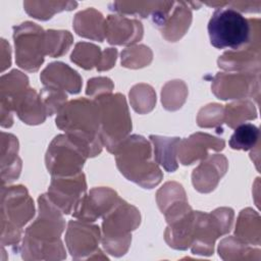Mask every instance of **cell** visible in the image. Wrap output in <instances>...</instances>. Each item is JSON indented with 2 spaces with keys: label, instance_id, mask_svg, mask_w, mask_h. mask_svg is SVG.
Instances as JSON below:
<instances>
[{
  "label": "cell",
  "instance_id": "cell-1",
  "mask_svg": "<svg viewBox=\"0 0 261 261\" xmlns=\"http://www.w3.org/2000/svg\"><path fill=\"white\" fill-rule=\"evenodd\" d=\"M39 216L25 229L22 258L25 260H61L66 257L60 241L65 222L60 209L48 195L38 199Z\"/></svg>",
  "mask_w": 261,
  "mask_h": 261
},
{
  "label": "cell",
  "instance_id": "cell-2",
  "mask_svg": "<svg viewBox=\"0 0 261 261\" xmlns=\"http://www.w3.org/2000/svg\"><path fill=\"white\" fill-rule=\"evenodd\" d=\"M56 125L65 132L87 154L97 156L103 147L100 138L99 111L95 101L85 98L65 103L57 112Z\"/></svg>",
  "mask_w": 261,
  "mask_h": 261
},
{
  "label": "cell",
  "instance_id": "cell-3",
  "mask_svg": "<svg viewBox=\"0 0 261 261\" xmlns=\"http://www.w3.org/2000/svg\"><path fill=\"white\" fill-rule=\"evenodd\" d=\"M120 172L142 188L152 189L162 179V172L152 157L150 143L142 136L126 137L113 153Z\"/></svg>",
  "mask_w": 261,
  "mask_h": 261
},
{
  "label": "cell",
  "instance_id": "cell-4",
  "mask_svg": "<svg viewBox=\"0 0 261 261\" xmlns=\"http://www.w3.org/2000/svg\"><path fill=\"white\" fill-rule=\"evenodd\" d=\"M259 32V19H247L231 7L216 8L208 23L210 43L217 49L239 50L260 40Z\"/></svg>",
  "mask_w": 261,
  "mask_h": 261
},
{
  "label": "cell",
  "instance_id": "cell-5",
  "mask_svg": "<svg viewBox=\"0 0 261 261\" xmlns=\"http://www.w3.org/2000/svg\"><path fill=\"white\" fill-rule=\"evenodd\" d=\"M99 111L100 138L103 146L114 153L119 144L128 137L132 119L123 95L104 94L94 99Z\"/></svg>",
  "mask_w": 261,
  "mask_h": 261
},
{
  "label": "cell",
  "instance_id": "cell-6",
  "mask_svg": "<svg viewBox=\"0 0 261 261\" xmlns=\"http://www.w3.org/2000/svg\"><path fill=\"white\" fill-rule=\"evenodd\" d=\"M103 217L102 245L104 249L116 257L125 254L132 241L130 231L136 229L141 221L139 210L119 199Z\"/></svg>",
  "mask_w": 261,
  "mask_h": 261
},
{
  "label": "cell",
  "instance_id": "cell-7",
  "mask_svg": "<svg viewBox=\"0 0 261 261\" xmlns=\"http://www.w3.org/2000/svg\"><path fill=\"white\" fill-rule=\"evenodd\" d=\"M34 202L22 186L2 188V244L17 245L21 227L34 216Z\"/></svg>",
  "mask_w": 261,
  "mask_h": 261
},
{
  "label": "cell",
  "instance_id": "cell-8",
  "mask_svg": "<svg viewBox=\"0 0 261 261\" xmlns=\"http://www.w3.org/2000/svg\"><path fill=\"white\" fill-rule=\"evenodd\" d=\"M232 219L233 211L230 208H218L210 214L195 211L192 253L205 256L213 254L215 240L230 230Z\"/></svg>",
  "mask_w": 261,
  "mask_h": 261
},
{
  "label": "cell",
  "instance_id": "cell-9",
  "mask_svg": "<svg viewBox=\"0 0 261 261\" xmlns=\"http://www.w3.org/2000/svg\"><path fill=\"white\" fill-rule=\"evenodd\" d=\"M85 151L68 136L59 135L46 154V166L52 176H71L81 173L86 159Z\"/></svg>",
  "mask_w": 261,
  "mask_h": 261
},
{
  "label": "cell",
  "instance_id": "cell-10",
  "mask_svg": "<svg viewBox=\"0 0 261 261\" xmlns=\"http://www.w3.org/2000/svg\"><path fill=\"white\" fill-rule=\"evenodd\" d=\"M13 30L17 65L28 71H37L44 61L45 32L31 21L14 27Z\"/></svg>",
  "mask_w": 261,
  "mask_h": 261
},
{
  "label": "cell",
  "instance_id": "cell-11",
  "mask_svg": "<svg viewBox=\"0 0 261 261\" xmlns=\"http://www.w3.org/2000/svg\"><path fill=\"white\" fill-rule=\"evenodd\" d=\"M168 226L165 241L173 249L187 250L193 243L195 227V211L187 200L175 202L164 212Z\"/></svg>",
  "mask_w": 261,
  "mask_h": 261
},
{
  "label": "cell",
  "instance_id": "cell-12",
  "mask_svg": "<svg viewBox=\"0 0 261 261\" xmlns=\"http://www.w3.org/2000/svg\"><path fill=\"white\" fill-rule=\"evenodd\" d=\"M212 91L218 99H243L259 94V71L219 72L212 83Z\"/></svg>",
  "mask_w": 261,
  "mask_h": 261
},
{
  "label": "cell",
  "instance_id": "cell-13",
  "mask_svg": "<svg viewBox=\"0 0 261 261\" xmlns=\"http://www.w3.org/2000/svg\"><path fill=\"white\" fill-rule=\"evenodd\" d=\"M84 173L71 176H52L48 197L62 213L73 212L76 204L86 193Z\"/></svg>",
  "mask_w": 261,
  "mask_h": 261
},
{
  "label": "cell",
  "instance_id": "cell-14",
  "mask_svg": "<svg viewBox=\"0 0 261 261\" xmlns=\"http://www.w3.org/2000/svg\"><path fill=\"white\" fill-rule=\"evenodd\" d=\"M99 241L100 229L97 225L86 221H69L65 242L73 259H91L92 254L102 253L98 248Z\"/></svg>",
  "mask_w": 261,
  "mask_h": 261
},
{
  "label": "cell",
  "instance_id": "cell-15",
  "mask_svg": "<svg viewBox=\"0 0 261 261\" xmlns=\"http://www.w3.org/2000/svg\"><path fill=\"white\" fill-rule=\"evenodd\" d=\"M116 192L109 188L92 189L89 195H84L76 204L72 215L81 221L92 222L104 216L119 201Z\"/></svg>",
  "mask_w": 261,
  "mask_h": 261
},
{
  "label": "cell",
  "instance_id": "cell-16",
  "mask_svg": "<svg viewBox=\"0 0 261 261\" xmlns=\"http://www.w3.org/2000/svg\"><path fill=\"white\" fill-rule=\"evenodd\" d=\"M224 146L223 139L204 133H196L188 139L180 140L177 155L181 164L189 165L197 160L207 158L208 150L221 151Z\"/></svg>",
  "mask_w": 261,
  "mask_h": 261
},
{
  "label": "cell",
  "instance_id": "cell-17",
  "mask_svg": "<svg viewBox=\"0 0 261 261\" xmlns=\"http://www.w3.org/2000/svg\"><path fill=\"white\" fill-rule=\"evenodd\" d=\"M226 170L227 160L223 155L208 156L194 169L192 174L193 185L200 193H210L217 187Z\"/></svg>",
  "mask_w": 261,
  "mask_h": 261
},
{
  "label": "cell",
  "instance_id": "cell-18",
  "mask_svg": "<svg viewBox=\"0 0 261 261\" xmlns=\"http://www.w3.org/2000/svg\"><path fill=\"white\" fill-rule=\"evenodd\" d=\"M6 110L10 116L11 110H14L17 116L28 124L42 123L47 115L41 97L30 87L21 91L10 102Z\"/></svg>",
  "mask_w": 261,
  "mask_h": 261
},
{
  "label": "cell",
  "instance_id": "cell-19",
  "mask_svg": "<svg viewBox=\"0 0 261 261\" xmlns=\"http://www.w3.org/2000/svg\"><path fill=\"white\" fill-rule=\"evenodd\" d=\"M105 37L113 45H133L143 37L142 23L121 15H108L105 19Z\"/></svg>",
  "mask_w": 261,
  "mask_h": 261
},
{
  "label": "cell",
  "instance_id": "cell-20",
  "mask_svg": "<svg viewBox=\"0 0 261 261\" xmlns=\"http://www.w3.org/2000/svg\"><path fill=\"white\" fill-rule=\"evenodd\" d=\"M218 66L229 71H260V40L247 46L225 52L218 59Z\"/></svg>",
  "mask_w": 261,
  "mask_h": 261
},
{
  "label": "cell",
  "instance_id": "cell-21",
  "mask_svg": "<svg viewBox=\"0 0 261 261\" xmlns=\"http://www.w3.org/2000/svg\"><path fill=\"white\" fill-rule=\"evenodd\" d=\"M40 79L45 87L57 88L70 94H77L82 88L80 74L62 62L50 63L42 71Z\"/></svg>",
  "mask_w": 261,
  "mask_h": 261
},
{
  "label": "cell",
  "instance_id": "cell-22",
  "mask_svg": "<svg viewBox=\"0 0 261 261\" xmlns=\"http://www.w3.org/2000/svg\"><path fill=\"white\" fill-rule=\"evenodd\" d=\"M167 17L159 28L163 37L169 42H175L180 39L190 27L192 20L191 10L185 2H174Z\"/></svg>",
  "mask_w": 261,
  "mask_h": 261
},
{
  "label": "cell",
  "instance_id": "cell-23",
  "mask_svg": "<svg viewBox=\"0 0 261 261\" xmlns=\"http://www.w3.org/2000/svg\"><path fill=\"white\" fill-rule=\"evenodd\" d=\"M73 28L79 36L103 42L105 38V19L94 8L80 11L73 19Z\"/></svg>",
  "mask_w": 261,
  "mask_h": 261
},
{
  "label": "cell",
  "instance_id": "cell-24",
  "mask_svg": "<svg viewBox=\"0 0 261 261\" xmlns=\"http://www.w3.org/2000/svg\"><path fill=\"white\" fill-rule=\"evenodd\" d=\"M150 139L154 145L155 161L158 164L162 165L166 171H175L178 167L176 155L180 139L160 137L154 135H151Z\"/></svg>",
  "mask_w": 261,
  "mask_h": 261
},
{
  "label": "cell",
  "instance_id": "cell-25",
  "mask_svg": "<svg viewBox=\"0 0 261 261\" xmlns=\"http://www.w3.org/2000/svg\"><path fill=\"white\" fill-rule=\"evenodd\" d=\"M260 216L251 208L241 211L234 230V237L248 245H260Z\"/></svg>",
  "mask_w": 261,
  "mask_h": 261
},
{
  "label": "cell",
  "instance_id": "cell-26",
  "mask_svg": "<svg viewBox=\"0 0 261 261\" xmlns=\"http://www.w3.org/2000/svg\"><path fill=\"white\" fill-rule=\"evenodd\" d=\"M256 117L257 111L255 105L249 100H240L226 105L224 108L223 121L231 128H236L238 125L244 123V121L255 119Z\"/></svg>",
  "mask_w": 261,
  "mask_h": 261
},
{
  "label": "cell",
  "instance_id": "cell-27",
  "mask_svg": "<svg viewBox=\"0 0 261 261\" xmlns=\"http://www.w3.org/2000/svg\"><path fill=\"white\" fill-rule=\"evenodd\" d=\"M249 246L250 245L241 242L236 237L226 238L222 240L219 244V256L223 260L257 259L256 257H254V253H260V250L250 248Z\"/></svg>",
  "mask_w": 261,
  "mask_h": 261
},
{
  "label": "cell",
  "instance_id": "cell-28",
  "mask_svg": "<svg viewBox=\"0 0 261 261\" xmlns=\"http://www.w3.org/2000/svg\"><path fill=\"white\" fill-rule=\"evenodd\" d=\"M72 44V36L67 31L49 30L45 32V55L58 57L65 54Z\"/></svg>",
  "mask_w": 261,
  "mask_h": 261
},
{
  "label": "cell",
  "instance_id": "cell-29",
  "mask_svg": "<svg viewBox=\"0 0 261 261\" xmlns=\"http://www.w3.org/2000/svg\"><path fill=\"white\" fill-rule=\"evenodd\" d=\"M77 5L76 2H24L23 6L25 11L35 18L47 20L53 16L54 13L64 9L71 10Z\"/></svg>",
  "mask_w": 261,
  "mask_h": 261
},
{
  "label": "cell",
  "instance_id": "cell-30",
  "mask_svg": "<svg viewBox=\"0 0 261 261\" xmlns=\"http://www.w3.org/2000/svg\"><path fill=\"white\" fill-rule=\"evenodd\" d=\"M259 128L252 123H242L238 125L230 137L229 146L234 150L248 151L256 146L259 140Z\"/></svg>",
  "mask_w": 261,
  "mask_h": 261
},
{
  "label": "cell",
  "instance_id": "cell-31",
  "mask_svg": "<svg viewBox=\"0 0 261 261\" xmlns=\"http://www.w3.org/2000/svg\"><path fill=\"white\" fill-rule=\"evenodd\" d=\"M188 88L182 81H171L165 84L161 92V100L165 109L177 110L185 103Z\"/></svg>",
  "mask_w": 261,
  "mask_h": 261
},
{
  "label": "cell",
  "instance_id": "cell-32",
  "mask_svg": "<svg viewBox=\"0 0 261 261\" xmlns=\"http://www.w3.org/2000/svg\"><path fill=\"white\" fill-rule=\"evenodd\" d=\"M102 52L100 48L90 43H77L71 53L70 59L72 62L85 69H92L94 66L97 67Z\"/></svg>",
  "mask_w": 261,
  "mask_h": 261
},
{
  "label": "cell",
  "instance_id": "cell-33",
  "mask_svg": "<svg viewBox=\"0 0 261 261\" xmlns=\"http://www.w3.org/2000/svg\"><path fill=\"white\" fill-rule=\"evenodd\" d=\"M129 100L133 108L137 112L144 114L154 108L156 103V95L151 86L140 84L130 90Z\"/></svg>",
  "mask_w": 261,
  "mask_h": 261
},
{
  "label": "cell",
  "instance_id": "cell-34",
  "mask_svg": "<svg viewBox=\"0 0 261 261\" xmlns=\"http://www.w3.org/2000/svg\"><path fill=\"white\" fill-rule=\"evenodd\" d=\"M152 51L145 45L133 46L121 52V64L128 68H141L152 60Z\"/></svg>",
  "mask_w": 261,
  "mask_h": 261
},
{
  "label": "cell",
  "instance_id": "cell-35",
  "mask_svg": "<svg viewBox=\"0 0 261 261\" xmlns=\"http://www.w3.org/2000/svg\"><path fill=\"white\" fill-rule=\"evenodd\" d=\"M164 2H113L112 10L124 14H139L142 17L153 15Z\"/></svg>",
  "mask_w": 261,
  "mask_h": 261
},
{
  "label": "cell",
  "instance_id": "cell-36",
  "mask_svg": "<svg viewBox=\"0 0 261 261\" xmlns=\"http://www.w3.org/2000/svg\"><path fill=\"white\" fill-rule=\"evenodd\" d=\"M187 200L182 187L177 182H166L157 192V203L162 213L175 202Z\"/></svg>",
  "mask_w": 261,
  "mask_h": 261
},
{
  "label": "cell",
  "instance_id": "cell-37",
  "mask_svg": "<svg viewBox=\"0 0 261 261\" xmlns=\"http://www.w3.org/2000/svg\"><path fill=\"white\" fill-rule=\"evenodd\" d=\"M40 97L45 106L47 115H53L54 113H57L66 103L67 98L64 91L53 87H45L42 89Z\"/></svg>",
  "mask_w": 261,
  "mask_h": 261
},
{
  "label": "cell",
  "instance_id": "cell-38",
  "mask_svg": "<svg viewBox=\"0 0 261 261\" xmlns=\"http://www.w3.org/2000/svg\"><path fill=\"white\" fill-rule=\"evenodd\" d=\"M224 119V108L219 104H209L203 107L197 117L199 126L201 127H215L221 125Z\"/></svg>",
  "mask_w": 261,
  "mask_h": 261
},
{
  "label": "cell",
  "instance_id": "cell-39",
  "mask_svg": "<svg viewBox=\"0 0 261 261\" xmlns=\"http://www.w3.org/2000/svg\"><path fill=\"white\" fill-rule=\"evenodd\" d=\"M114 86L108 77H94L89 80L86 94L90 97H98L104 94H109L113 90Z\"/></svg>",
  "mask_w": 261,
  "mask_h": 261
},
{
  "label": "cell",
  "instance_id": "cell-40",
  "mask_svg": "<svg viewBox=\"0 0 261 261\" xmlns=\"http://www.w3.org/2000/svg\"><path fill=\"white\" fill-rule=\"evenodd\" d=\"M116 57H117V50L115 48L105 49L102 52L100 61H99V63L97 65V69L99 71L110 69L115 64Z\"/></svg>",
  "mask_w": 261,
  "mask_h": 261
}]
</instances>
